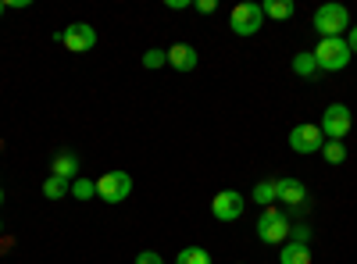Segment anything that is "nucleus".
Returning <instances> with one entry per match:
<instances>
[{
	"instance_id": "obj_1",
	"label": "nucleus",
	"mask_w": 357,
	"mask_h": 264,
	"mask_svg": "<svg viewBox=\"0 0 357 264\" xmlns=\"http://www.w3.org/2000/svg\"><path fill=\"white\" fill-rule=\"evenodd\" d=\"M311 22H314L318 40H333V36L350 33V11H347L343 4H321Z\"/></svg>"
},
{
	"instance_id": "obj_2",
	"label": "nucleus",
	"mask_w": 357,
	"mask_h": 264,
	"mask_svg": "<svg viewBox=\"0 0 357 264\" xmlns=\"http://www.w3.org/2000/svg\"><path fill=\"white\" fill-rule=\"evenodd\" d=\"M311 54H314L318 72H343V68L350 65V47H347V36L318 40V47H314Z\"/></svg>"
},
{
	"instance_id": "obj_3",
	"label": "nucleus",
	"mask_w": 357,
	"mask_h": 264,
	"mask_svg": "<svg viewBox=\"0 0 357 264\" xmlns=\"http://www.w3.org/2000/svg\"><path fill=\"white\" fill-rule=\"evenodd\" d=\"M289 228H293V222L275 208H264L261 211V218H257V240L261 243H268V247H275V243H286L289 240Z\"/></svg>"
},
{
	"instance_id": "obj_4",
	"label": "nucleus",
	"mask_w": 357,
	"mask_h": 264,
	"mask_svg": "<svg viewBox=\"0 0 357 264\" xmlns=\"http://www.w3.org/2000/svg\"><path fill=\"white\" fill-rule=\"evenodd\" d=\"M321 136L325 139H336V143H343L347 136H350V129H354V114H350V107L347 104H329L321 111Z\"/></svg>"
},
{
	"instance_id": "obj_5",
	"label": "nucleus",
	"mask_w": 357,
	"mask_h": 264,
	"mask_svg": "<svg viewBox=\"0 0 357 264\" xmlns=\"http://www.w3.org/2000/svg\"><path fill=\"white\" fill-rule=\"evenodd\" d=\"M132 193V175L129 171H104L97 179V196L104 203H122Z\"/></svg>"
},
{
	"instance_id": "obj_6",
	"label": "nucleus",
	"mask_w": 357,
	"mask_h": 264,
	"mask_svg": "<svg viewBox=\"0 0 357 264\" xmlns=\"http://www.w3.org/2000/svg\"><path fill=\"white\" fill-rule=\"evenodd\" d=\"M261 25H264V11H261V4H236L232 8V15H229V29L236 36H254V33H261Z\"/></svg>"
},
{
	"instance_id": "obj_7",
	"label": "nucleus",
	"mask_w": 357,
	"mask_h": 264,
	"mask_svg": "<svg viewBox=\"0 0 357 264\" xmlns=\"http://www.w3.org/2000/svg\"><path fill=\"white\" fill-rule=\"evenodd\" d=\"M289 146H293V154H321L325 136H321L318 125L301 122V125H293V129H289Z\"/></svg>"
},
{
	"instance_id": "obj_8",
	"label": "nucleus",
	"mask_w": 357,
	"mask_h": 264,
	"mask_svg": "<svg viewBox=\"0 0 357 264\" xmlns=\"http://www.w3.org/2000/svg\"><path fill=\"white\" fill-rule=\"evenodd\" d=\"M243 208H247V196L240 193V189H222L215 200H211V215L218 218V222H236L243 215Z\"/></svg>"
},
{
	"instance_id": "obj_9",
	"label": "nucleus",
	"mask_w": 357,
	"mask_h": 264,
	"mask_svg": "<svg viewBox=\"0 0 357 264\" xmlns=\"http://www.w3.org/2000/svg\"><path fill=\"white\" fill-rule=\"evenodd\" d=\"M72 54H86V50H93L97 47V29L89 25V22H72L65 29V40H61Z\"/></svg>"
},
{
	"instance_id": "obj_10",
	"label": "nucleus",
	"mask_w": 357,
	"mask_h": 264,
	"mask_svg": "<svg viewBox=\"0 0 357 264\" xmlns=\"http://www.w3.org/2000/svg\"><path fill=\"white\" fill-rule=\"evenodd\" d=\"M197 65H200L197 47H190V43H175V47H168V68H175V72H193Z\"/></svg>"
},
{
	"instance_id": "obj_11",
	"label": "nucleus",
	"mask_w": 357,
	"mask_h": 264,
	"mask_svg": "<svg viewBox=\"0 0 357 264\" xmlns=\"http://www.w3.org/2000/svg\"><path fill=\"white\" fill-rule=\"evenodd\" d=\"M275 200H282L286 208H301L307 200V186L301 179H275Z\"/></svg>"
},
{
	"instance_id": "obj_12",
	"label": "nucleus",
	"mask_w": 357,
	"mask_h": 264,
	"mask_svg": "<svg viewBox=\"0 0 357 264\" xmlns=\"http://www.w3.org/2000/svg\"><path fill=\"white\" fill-rule=\"evenodd\" d=\"M50 175H57V179H79V157L72 154V150H65V154H57L54 157V164H50Z\"/></svg>"
},
{
	"instance_id": "obj_13",
	"label": "nucleus",
	"mask_w": 357,
	"mask_h": 264,
	"mask_svg": "<svg viewBox=\"0 0 357 264\" xmlns=\"http://www.w3.org/2000/svg\"><path fill=\"white\" fill-rule=\"evenodd\" d=\"M279 264H311V247H307V243L286 240L282 250H279Z\"/></svg>"
},
{
	"instance_id": "obj_14",
	"label": "nucleus",
	"mask_w": 357,
	"mask_h": 264,
	"mask_svg": "<svg viewBox=\"0 0 357 264\" xmlns=\"http://www.w3.org/2000/svg\"><path fill=\"white\" fill-rule=\"evenodd\" d=\"M293 75H301V79H314L318 75V65H314V54L311 50L293 54Z\"/></svg>"
},
{
	"instance_id": "obj_15",
	"label": "nucleus",
	"mask_w": 357,
	"mask_h": 264,
	"mask_svg": "<svg viewBox=\"0 0 357 264\" xmlns=\"http://www.w3.org/2000/svg\"><path fill=\"white\" fill-rule=\"evenodd\" d=\"M43 196H47V200H65V196H72V183H68V179H57V175H47Z\"/></svg>"
},
{
	"instance_id": "obj_16",
	"label": "nucleus",
	"mask_w": 357,
	"mask_h": 264,
	"mask_svg": "<svg viewBox=\"0 0 357 264\" xmlns=\"http://www.w3.org/2000/svg\"><path fill=\"white\" fill-rule=\"evenodd\" d=\"M250 200L261 203V211H264V208H272V203H275V179H261V183L254 186Z\"/></svg>"
},
{
	"instance_id": "obj_17",
	"label": "nucleus",
	"mask_w": 357,
	"mask_h": 264,
	"mask_svg": "<svg viewBox=\"0 0 357 264\" xmlns=\"http://www.w3.org/2000/svg\"><path fill=\"white\" fill-rule=\"evenodd\" d=\"M261 11H264V18H275V22L293 18V4H289V0H264Z\"/></svg>"
},
{
	"instance_id": "obj_18",
	"label": "nucleus",
	"mask_w": 357,
	"mask_h": 264,
	"mask_svg": "<svg viewBox=\"0 0 357 264\" xmlns=\"http://www.w3.org/2000/svg\"><path fill=\"white\" fill-rule=\"evenodd\" d=\"M175 264H211V254H207L204 247H183L175 257Z\"/></svg>"
},
{
	"instance_id": "obj_19",
	"label": "nucleus",
	"mask_w": 357,
	"mask_h": 264,
	"mask_svg": "<svg viewBox=\"0 0 357 264\" xmlns=\"http://www.w3.org/2000/svg\"><path fill=\"white\" fill-rule=\"evenodd\" d=\"M321 157L329 161V164H343V161H347V143L325 139V146H321Z\"/></svg>"
},
{
	"instance_id": "obj_20",
	"label": "nucleus",
	"mask_w": 357,
	"mask_h": 264,
	"mask_svg": "<svg viewBox=\"0 0 357 264\" xmlns=\"http://www.w3.org/2000/svg\"><path fill=\"white\" fill-rule=\"evenodd\" d=\"M139 61H143V68H146V72H158V68H165V65H168V50L151 47V50H146V54L139 57Z\"/></svg>"
},
{
	"instance_id": "obj_21",
	"label": "nucleus",
	"mask_w": 357,
	"mask_h": 264,
	"mask_svg": "<svg viewBox=\"0 0 357 264\" xmlns=\"http://www.w3.org/2000/svg\"><path fill=\"white\" fill-rule=\"evenodd\" d=\"M72 196H75V200H93V196H97V183H93V179H82V175H79V179H72Z\"/></svg>"
},
{
	"instance_id": "obj_22",
	"label": "nucleus",
	"mask_w": 357,
	"mask_h": 264,
	"mask_svg": "<svg viewBox=\"0 0 357 264\" xmlns=\"http://www.w3.org/2000/svg\"><path fill=\"white\" fill-rule=\"evenodd\" d=\"M289 240L293 243H311V225H293L289 228Z\"/></svg>"
},
{
	"instance_id": "obj_23",
	"label": "nucleus",
	"mask_w": 357,
	"mask_h": 264,
	"mask_svg": "<svg viewBox=\"0 0 357 264\" xmlns=\"http://www.w3.org/2000/svg\"><path fill=\"white\" fill-rule=\"evenodd\" d=\"M136 264H165V257L158 250H143V254H136Z\"/></svg>"
},
{
	"instance_id": "obj_24",
	"label": "nucleus",
	"mask_w": 357,
	"mask_h": 264,
	"mask_svg": "<svg viewBox=\"0 0 357 264\" xmlns=\"http://www.w3.org/2000/svg\"><path fill=\"white\" fill-rule=\"evenodd\" d=\"M200 15H215L218 11V0H197V4H193Z\"/></svg>"
},
{
	"instance_id": "obj_25",
	"label": "nucleus",
	"mask_w": 357,
	"mask_h": 264,
	"mask_svg": "<svg viewBox=\"0 0 357 264\" xmlns=\"http://www.w3.org/2000/svg\"><path fill=\"white\" fill-rule=\"evenodd\" d=\"M165 4H168V11H186V8H193L190 0H165Z\"/></svg>"
},
{
	"instance_id": "obj_26",
	"label": "nucleus",
	"mask_w": 357,
	"mask_h": 264,
	"mask_svg": "<svg viewBox=\"0 0 357 264\" xmlns=\"http://www.w3.org/2000/svg\"><path fill=\"white\" fill-rule=\"evenodd\" d=\"M347 47H350V54H357V25L350 29V36H347Z\"/></svg>"
},
{
	"instance_id": "obj_27",
	"label": "nucleus",
	"mask_w": 357,
	"mask_h": 264,
	"mask_svg": "<svg viewBox=\"0 0 357 264\" xmlns=\"http://www.w3.org/2000/svg\"><path fill=\"white\" fill-rule=\"evenodd\" d=\"M0 208H4V186H0Z\"/></svg>"
},
{
	"instance_id": "obj_28",
	"label": "nucleus",
	"mask_w": 357,
	"mask_h": 264,
	"mask_svg": "<svg viewBox=\"0 0 357 264\" xmlns=\"http://www.w3.org/2000/svg\"><path fill=\"white\" fill-rule=\"evenodd\" d=\"M4 11H8V4H4V0H0V15H4Z\"/></svg>"
},
{
	"instance_id": "obj_29",
	"label": "nucleus",
	"mask_w": 357,
	"mask_h": 264,
	"mask_svg": "<svg viewBox=\"0 0 357 264\" xmlns=\"http://www.w3.org/2000/svg\"><path fill=\"white\" fill-rule=\"evenodd\" d=\"M0 232H4V222H0Z\"/></svg>"
},
{
	"instance_id": "obj_30",
	"label": "nucleus",
	"mask_w": 357,
	"mask_h": 264,
	"mask_svg": "<svg viewBox=\"0 0 357 264\" xmlns=\"http://www.w3.org/2000/svg\"><path fill=\"white\" fill-rule=\"evenodd\" d=\"M240 264H243V261H240Z\"/></svg>"
}]
</instances>
